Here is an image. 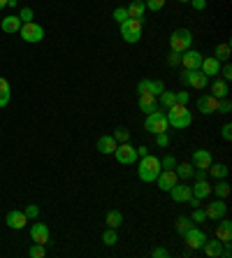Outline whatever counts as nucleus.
<instances>
[{"mask_svg":"<svg viewBox=\"0 0 232 258\" xmlns=\"http://www.w3.org/2000/svg\"><path fill=\"white\" fill-rule=\"evenodd\" d=\"M191 221H193V224H205V221H207V214H205V210H202V207H193Z\"/></svg>","mask_w":232,"mask_h":258,"instance_id":"e433bc0d","label":"nucleus"},{"mask_svg":"<svg viewBox=\"0 0 232 258\" xmlns=\"http://www.w3.org/2000/svg\"><path fill=\"white\" fill-rule=\"evenodd\" d=\"M112 16H114V21H116V23L121 26V23H123V21L128 19V9H126V7H116Z\"/></svg>","mask_w":232,"mask_h":258,"instance_id":"4c0bfd02","label":"nucleus"},{"mask_svg":"<svg viewBox=\"0 0 232 258\" xmlns=\"http://www.w3.org/2000/svg\"><path fill=\"white\" fill-rule=\"evenodd\" d=\"M219 98H214L212 93H205L198 98V109L202 114H216L219 112Z\"/></svg>","mask_w":232,"mask_h":258,"instance_id":"dca6fc26","label":"nucleus"},{"mask_svg":"<svg viewBox=\"0 0 232 258\" xmlns=\"http://www.w3.org/2000/svg\"><path fill=\"white\" fill-rule=\"evenodd\" d=\"M191 5L195 7L198 12H202V9H205V7H207V0H191Z\"/></svg>","mask_w":232,"mask_h":258,"instance_id":"864d4df0","label":"nucleus"},{"mask_svg":"<svg viewBox=\"0 0 232 258\" xmlns=\"http://www.w3.org/2000/svg\"><path fill=\"white\" fill-rule=\"evenodd\" d=\"M156 182H158V189L160 191H170L174 186V184L179 182V177H177V172L174 170H160V175H158V179H156Z\"/></svg>","mask_w":232,"mask_h":258,"instance_id":"a211bd4d","label":"nucleus"},{"mask_svg":"<svg viewBox=\"0 0 232 258\" xmlns=\"http://www.w3.org/2000/svg\"><path fill=\"white\" fill-rule=\"evenodd\" d=\"M170 142H172V140H170V135H167V133H158V135H156V144H158L160 149H167V147H170Z\"/></svg>","mask_w":232,"mask_h":258,"instance_id":"79ce46f5","label":"nucleus"},{"mask_svg":"<svg viewBox=\"0 0 232 258\" xmlns=\"http://www.w3.org/2000/svg\"><path fill=\"white\" fill-rule=\"evenodd\" d=\"M137 107L142 109V112H146V114H151V112H156L158 107V100H156V95H149V93H142L137 100Z\"/></svg>","mask_w":232,"mask_h":258,"instance_id":"4be33fe9","label":"nucleus"},{"mask_svg":"<svg viewBox=\"0 0 232 258\" xmlns=\"http://www.w3.org/2000/svg\"><path fill=\"white\" fill-rule=\"evenodd\" d=\"M21 26H23V21L19 19V14H9V16H5V19H2V23H0V28H2L5 33H9V35L19 33Z\"/></svg>","mask_w":232,"mask_h":258,"instance_id":"412c9836","label":"nucleus"},{"mask_svg":"<svg viewBox=\"0 0 232 258\" xmlns=\"http://www.w3.org/2000/svg\"><path fill=\"white\" fill-rule=\"evenodd\" d=\"M221 224H219V228H216V240H221L223 245L226 242H232V221L230 219H219Z\"/></svg>","mask_w":232,"mask_h":258,"instance_id":"aec40b11","label":"nucleus"},{"mask_svg":"<svg viewBox=\"0 0 232 258\" xmlns=\"http://www.w3.org/2000/svg\"><path fill=\"white\" fill-rule=\"evenodd\" d=\"M144 128L151 133V135H158V133H167V116L165 112H160V109H156V112H151V114H146L144 119Z\"/></svg>","mask_w":232,"mask_h":258,"instance_id":"39448f33","label":"nucleus"},{"mask_svg":"<svg viewBox=\"0 0 232 258\" xmlns=\"http://www.w3.org/2000/svg\"><path fill=\"white\" fill-rule=\"evenodd\" d=\"M174 165H177V158L174 156H163V161H160L163 170H174Z\"/></svg>","mask_w":232,"mask_h":258,"instance_id":"37998d69","label":"nucleus"},{"mask_svg":"<svg viewBox=\"0 0 232 258\" xmlns=\"http://www.w3.org/2000/svg\"><path fill=\"white\" fill-rule=\"evenodd\" d=\"M9 98H12V93H0V107H7V105H9Z\"/></svg>","mask_w":232,"mask_h":258,"instance_id":"5fc2aeb1","label":"nucleus"},{"mask_svg":"<svg viewBox=\"0 0 232 258\" xmlns=\"http://www.w3.org/2000/svg\"><path fill=\"white\" fill-rule=\"evenodd\" d=\"M221 137H223L226 142H230L232 140V123H223V128H221Z\"/></svg>","mask_w":232,"mask_h":258,"instance_id":"de8ad7c7","label":"nucleus"},{"mask_svg":"<svg viewBox=\"0 0 232 258\" xmlns=\"http://www.w3.org/2000/svg\"><path fill=\"white\" fill-rule=\"evenodd\" d=\"M19 35H21V40L28 42V44H37V42L44 40V28H42L40 23H35V21H26V23L21 26Z\"/></svg>","mask_w":232,"mask_h":258,"instance_id":"0eeeda50","label":"nucleus"},{"mask_svg":"<svg viewBox=\"0 0 232 258\" xmlns=\"http://www.w3.org/2000/svg\"><path fill=\"white\" fill-rule=\"evenodd\" d=\"M114 140H116V142H128V140H130V133H128L126 128H116L114 130Z\"/></svg>","mask_w":232,"mask_h":258,"instance_id":"ea45409f","label":"nucleus"},{"mask_svg":"<svg viewBox=\"0 0 232 258\" xmlns=\"http://www.w3.org/2000/svg\"><path fill=\"white\" fill-rule=\"evenodd\" d=\"M23 214H26L28 219H37L40 217V207H37V205H28L26 210H23Z\"/></svg>","mask_w":232,"mask_h":258,"instance_id":"a18cd8bd","label":"nucleus"},{"mask_svg":"<svg viewBox=\"0 0 232 258\" xmlns=\"http://www.w3.org/2000/svg\"><path fill=\"white\" fill-rule=\"evenodd\" d=\"M0 93H12V86H9V82H7V79H2V77H0Z\"/></svg>","mask_w":232,"mask_h":258,"instance_id":"603ef678","label":"nucleus"},{"mask_svg":"<svg viewBox=\"0 0 232 258\" xmlns=\"http://www.w3.org/2000/svg\"><path fill=\"white\" fill-rule=\"evenodd\" d=\"M135 149H137V158H142V156H146V154H149V147H146V144H142V147H135Z\"/></svg>","mask_w":232,"mask_h":258,"instance_id":"6e6d98bb","label":"nucleus"},{"mask_svg":"<svg viewBox=\"0 0 232 258\" xmlns=\"http://www.w3.org/2000/svg\"><path fill=\"white\" fill-rule=\"evenodd\" d=\"M167 126L170 128H174V130H184V128H188L193 123V114L188 112V107L186 105H179V102H174L172 107L167 109Z\"/></svg>","mask_w":232,"mask_h":258,"instance_id":"f257e3e1","label":"nucleus"},{"mask_svg":"<svg viewBox=\"0 0 232 258\" xmlns=\"http://www.w3.org/2000/svg\"><path fill=\"white\" fill-rule=\"evenodd\" d=\"M116 140H114V135H102L98 140V144H95V149L100 151V154H107V156H109V154H114V149H116Z\"/></svg>","mask_w":232,"mask_h":258,"instance_id":"393cba45","label":"nucleus"},{"mask_svg":"<svg viewBox=\"0 0 232 258\" xmlns=\"http://www.w3.org/2000/svg\"><path fill=\"white\" fill-rule=\"evenodd\" d=\"M30 240L35 245H49L51 242V231L46 228V224H33L30 226Z\"/></svg>","mask_w":232,"mask_h":258,"instance_id":"f8f14e48","label":"nucleus"},{"mask_svg":"<svg viewBox=\"0 0 232 258\" xmlns=\"http://www.w3.org/2000/svg\"><path fill=\"white\" fill-rule=\"evenodd\" d=\"M174 172H177L179 179H191L193 172H195V168H193V163H177L174 165Z\"/></svg>","mask_w":232,"mask_h":258,"instance_id":"2f4dec72","label":"nucleus"},{"mask_svg":"<svg viewBox=\"0 0 232 258\" xmlns=\"http://www.w3.org/2000/svg\"><path fill=\"white\" fill-rule=\"evenodd\" d=\"M191 226H195L191 221V217H179V221H177V233H179V235H184V233L188 231Z\"/></svg>","mask_w":232,"mask_h":258,"instance_id":"f704fd0d","label":"nucleus"},{"mask_svg":"<svg viewBox=\"0 0 232 258\" xmlns=\"http://www.w3.org/2000/svg\"><path fill=\"white\" fill-rule=\"evenodd\" d=\"M146 9H151V12H158V9H163L165 7V0H144Z\"/></svg>","mask_w":232,"mask_h":258,"instance_id":"a19ab883","label":"nucleus"},{"mask_svg":"<svg viewBox=\"0 0 232 258\" xmlns=\"http://www.w3.org/2000/svg\"><path fill=\"white\" fill-rule=\"evenodd\" d=\"M102 242H105L107 247L116 245V242H119V233H116V228H107V231L102 233Z\"/></svg>","mask_w":232,"mask_h":258,"instance_id":"473e14b6","label":"nucleus"},{"mask_svg":"<svg viewBox=\"0 0 232 258\" xmlns=\"http://www.w3.org/2000/svg\"><path fill=\"white\" fill-rule=\"evenodd\" d=\"M221 79H226V82H230L232 79V68H230V63H226V65H221Z\"/></svg>","mask_w":232,"mask_h":258,"instance_id":"49530a36","label":"nucleus"},{"mask_svg":"<svg viewBox=\"0 0 232 258\" xmlns=\"http://www.w3.org/2000/svg\"><path fill=\"white\" fill-rule=\"evenodd\" d=\"M193 168H198V170H209V165L214 163L212 158V151L209 149H195L193 151Z\"/></svg>","mask_w":232,"mask_h":258,"instance_id":"4468645a","label":"nucleus"},{"mask_svg":"<svg viewBox=\"0 0 232 258\" xmlns=\"http://www.w3.org/2000/svg\"><path fill=\"white\" fill-rule=\"evenodd\" d=\"M179 2H191V0H179Z\"/></svg>","mask_w":232,"mask_h":258,"instance_id":"13d9d810","label":"nucleus"},{"mask_svg":"<svg viewBox=\"0 0 232 258\" xmlns=\"http://www.w3.org/2000/svg\"><path fill=\"white\" fill-rule=\"evenodd\" d=\"M123 214H121L119 210H109L107 212V228H121L123 226Z\"/></svg>","mask_w":232,"mask_h":258,"instance_id":"c85d7f7f","label":"nucleus"},{"mask_svg":"<svg viewBox=\"0 0 232 258\" xmlns=\"http://www.w3.org/2000/svg\"><path fill=\"white\" fill-rule=\"evenodd\" d=\"M212 95H214V98H219V100L230 95V86H228L226 79H221V77L214 79V82H212Z\"/></svg>","mask_w":232,"mask_h":258,"instance_id":"a878e982","label":"nucleus"},{"mask_svg":"<svg viewBox=\"0 0 232 258\" xmlns=\"http://www.w3.org/2000/svg\"><path fill=\"white\" fill-rule=\"evenodd\" d=\"M5 224L9 226L12 231H23V228L28 226V217L23 214V212H19V210H12V212H7Z\"/></svg>","mask_w":232,"mask_h":258,"instance_id":"f3484780","label":"nucleus"},{"mask_svg":"<svg viewBox=\"0 0 232 258\" xmlns=\"http://www.w3.org/2000/svg\"><path fill=\"white\" fill-rule=\"evenodd\" d=\"M165 91V86H163V82H158V79H142V82H137V93H149V95H156L158 98L160 93Z\"/></svg>","mask_w":232,"mask_h":258,"instance_id":"ddd939ff","label":"nucleus"},{"mask_svg":"<svg viewBox=\"0 0 232 258\" xmlns=\"http://www.w3.org/2000/svg\"><path fill=\"white\" fill-rule=\"evenodd\" d=\"M167 65H170V68H179L181 65V54L179 51H170V56H167Z\"/></svg>","mask_w":232,"mask_h":258,"instance_id":"58836bf2","label":"nucleus"},{"mask_svg":"<svg viewBox=\"0 0 232 258\" xmlns=\"http://www.w3.org/2000/svg\"><path fill=\"white\" fill-rule=\"evenodd\" d=\"M202 252L209 258H221L223 256V242L221 240H207L205 245H202Z\"/></svg>","mask_w":232,"mask_h":258,"instance_id":"b1692460","label":"nucleus"},{"mask_svg":"<svg viewBox=\"0 0 232 258\" xmlns=\"http://www.w3.org/2000/svg\"><path fill=\"white\" fill-rule=\"evenodd\" d=\"M7 2H9V0H0V9H5V7H7Z\"/></svg>","mask_w":232,"mask_h":258,"instance_id":"4d7b16f0","label":"nucleus"},{"mask_svg":"<svg viewBox=\"0 0 232 258\" xmlns=\"http://www.w3.org/2000/svg\"><path fill=\"white\" fill-rule=\"evenodd\" d=\"M114 158H116L121 165H133V163H137V149H135L130 142H121V144H116V149H114Z\"/></svg>","mask_w":232,"mask_h":258,"instance_id":"6e6552de","label":"nucleus"},{"mask_svg":"<svg viewBox=\"0 0 232 258\" xmlns=\"http://www.w3.org/2000/svg\"><path fill=\"white\" fill-rule=\"evenodd\" d=\"M142 33H144V21L142 19H126L121 23V37L128 44H137L142 40Z\"/></svg>","mask_w":232,"mask_h":258,"instance_id":"7ed1b4c3","label":"nucleus"},{"mask_svg":"<svg viewBox=\"0 0 232 258\" xmlns=\"http://www.w3.org/2000/svg\"><path fill=\"white\" fill-rule=\"evenodd\" d=\"M181 84L188 88L202 91V88L209 86V77H207L202 70H184V72H181Z\"/></svg>","mask_w":232,"mask_h":258,"instance_id":"423d86ee","label":"nucleus"},{"mask_svg":"<svg viewBox=\"0 0 232 258\" xmlns=\"http://www.w3.org/2000/svg\"><path fill=\"white\" fill-rule=\"evenodd\" d=\"M202 58H205V56L200 54V51H195V49H186L184 54H181V65H184V70H200Z\"/></svg>","mask_w":232,"mask_h":258,"instance_id":"2eb2a0df","label":"nucleus"},{"mask_svg":"<svg viewBox=\"0 0 232 258\" xmlns=\"http://www.w3.org/2000/svg\"><path fill=\"white\" fill-rule=\"evenodd\" d=\"M177 93V102L179 105H188V100H191V93L188 91H174Z\"/></svg>","mask_w":232,"mask_h":258,"instance_id":"8fccbe9b","label":"nucleus"},{"mask_svg":"<svg viewBox=\"0 0 232 258\" xmlns=\"http://www.w3.org/2000/svg\"><path fill=\"white\" fill-rule=\"evenodd\" d=\"M158 98H160V102H163V107L165 109H170L174 102H177V93H174V91H163Z\"/></svg>","mask_w":232,"mask_h":258,"instance_id":"72a5a7b5","label":"nucleus"},{"mask_svg":"<svg viewBox=\"0 0 232 258\" xmlns=\"http://www.w3.org/2000/svg\"><path fill=\"white\" fill-rule=\"evenodd\" d=\"M184 240H186V245H188V249H202V245L207 242V235L202 228L191 226V228L184 233Z\"/></svg>","mask_w":232,"mask_h":258,"instance_id":"1a4fd4ad","label":"nucleus"},{"mask_svg":"<svg viewBox=\"0 0 232 258\" xmlns=\"http://www.w3.org/2000/svg\"><path fill=\"white\" fill-rule=\"evenodd\" d=\"M167 254H170V252H167L165 247H156V249L151 252V256H153V258H165Z\"/></svg>","mask_w":232,"mask_h":258,"instance_id":"3c124183","label":"nucleus"},{"mask_svg":"<svg viewBox=\"0 0 232 258\" xmlns=\"http://www.w3.org/2000/svg\"><path fill=\"white\" fill-rule=\"evenodd\" d=\"M160 158H156V156H151V154H146V156H142V161H139V165H137V175H139V179L144 184H151V182H156L158 179V175H160Z\"/></svg>","mask_w":232,"mask_h":258,"instance_id":"f03ea898","label":"nucleus"},{"mask_svg":"<svg viewBox=\"0 0 232 258\" xmlns=\"http://www.w3.org/2000/svg\"><path fill=\"white\" fill-rule=\"evenodd\" d=\"M19 19L26 23V21H33V7H23L19 12Z\"/></svg>","mask_w":232,"mask_h":258,"instance_id":"09e8293b","label":"nucleus"},{"mask_svg":"<svg viewBox=\"0 0 232 258\" xmlns=\"http://www.w3.org/2000/svg\"><path fill=\"white\" fill-rule=\"evenodd\" d=\"M167 193H170V198H172L174 203H188V200L193 198L191 186H188V184H184L181 179H179L177 184H174V186H172L170 191H167Z\"/></svg>","mask_w":232,"mask_h":258,"instance_id":"9b49d317","label":"nucleus"},{"mask_svg":"<svg viewBox=\"0 0 232 258\" xmlns=\"http://www.w3.org/2000/svg\"><path fill=\"white\" fill-rule=\"evenodd\" d=\"M216 186H212V193H216V198H223V200H226L228 196H230V184L226 182V179H216Z\"/></svg>","mask_w":232,"mask_h":258,"instance_id":"7c9ffc66","label":"nucleus"},{"mask_svg":"<svg viewBox=\"0 0 232 258\" xmlns=\"http://www.w3.org/2000/svg\"><path fill=\"white\" fill-rule=\"evenodd\" d=\"M191 47H193V33L188 28H179V30H174V33L170 35V49H172V51L184 54L186 49H191Z\"/></svg>","mask_w":232,"mask_h":258,"instance_id":"20e7f679","label":"nucleus"},{"mask_svg":"<svg viewBox=\"0 0 232 258\" xmlns=\"http://www.w3.org/2000/svg\"><path fill=\"white\" fill-rule=\"evenodd\" d=\"M28 256H30V258H44L46 256L44 245H35V242H33V247L28 249Z\"/></svg>","mask_w":232,"mask_h":258,"instance_id":"c9c22d12","label":"nucleus"},{"mask_svg":"<svg viewBox=\"0 0 232 258\" xmlns=\"http://www.w3.org/2000/svg\"><path fill=\"white\" fill-rule=\"evenodd\" d=\"M193 191V198H200V200H205V198L212 196V184L207 182V179H198V182L191 186Z\"/></svg>","mask_w":232,"mask_h":258,"instance_id":"5701e85b","label":"nucleus"},{"mask_svg":"<svg viewBox=\"0 0 232 258\" xmlns=\"http://www.w3.org/2000/svg\"><path fill=\"white\" fill-rule=\"evenodd\" d=\"M228 172H230V168L223 163H212L209 165V170H207V175H212L214 179H226Z\"/></svg>","mask_w":232,"mask_h":258,"instance_id":"c756f323","label":"nucleus"},{"mask_svg":"<svg viewBox=\"0 0 232 258\" xmlns=\"http://www.w3.org/2000/svg\"><path fill=\"white\" fill-rule=\"evenodd\" d=\"M200 70H202V72H205L209 79H212V77H219L221 61H216L214 56H207V58H202V63H200Z\"/></svg>","mask_w":232,"mask_h":258,"instance_id":"6ab92c4d","label":"nucleus"},{"mask_svg":"<svg viewBox=\"0 0 232 258\" xmlns=\"http://www.w3.org/2000/svg\"><path fill=\"white\" fill-rule=\"evenodd\" d=\"M126 9H128V19H142L144 21V9H146L144 0H133Z\"/></svg>","mask_w":232,"mask_h":258,"instance_id":"bb28decb","label":"nucleus"},{"mask_svg":"<svg viewBox=\"0 0 232 258\" xmlns=\"http://www.w3.org/2000/svg\"><path fill=\"white\" fill-rule=\"evenodd\" d=\"M230 54H232V49H230V44H228V42H221V44H216V49H214V58H216V61H230Z\"/></svg>","mask_w":232,"mask_h":258,"instance_id":"cd10ccee","label":"nucleus"},{"mask_svg":"<svg viewBox=\"0 0 232 258\" xmlns=\"http://www.w3.org/2000/svg\"><path fill=\"white\" fill-rule=\"evenodd\" d=\"M230 109H232L230 98H221V102H219V114H230Z\"/></svg>","mask_w":232,"mask_h":258,"instance_id":"c03bdc74","label":"nucleus"},{"mask_svg":"<svg viewBox=\"0 0 232 258\" xmlns=\"http://www.w3.org/2000/svg\"><path fill=\"white\" fill-rule=\"evenodd\" d=\"M205 214H207V219H212V221H219V219H223L228 214L226 200H223V198H216L214 203H209L205 207Z\"/></svg>","mask_w":232,"mask_h":258,"instance_id":"9d476101","label":"nucleus"}]
</instances>
